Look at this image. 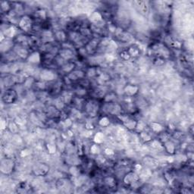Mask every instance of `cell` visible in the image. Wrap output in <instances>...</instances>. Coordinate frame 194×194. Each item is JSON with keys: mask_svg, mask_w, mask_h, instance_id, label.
Listing matches in <instances>:
<instances>
[{"mask_svg": "<svg viewBox=\"0 0 194 194\" xmlns=\"http://www.w3.org/2000/svg\"><path fill=\"white\" fill-rule=\"evenodd\" d=\"M10 91V90H9L6 91L5 93V94L3 95V100L5 101V102H13L14 99L16 98V96H15V94H13L12 93V90H11V92H9Z\"/></svg>", "mask_w": 194, "mask_h": 194, "instance_id": "6da1fadb", "label": "cell"}]
</instances>
